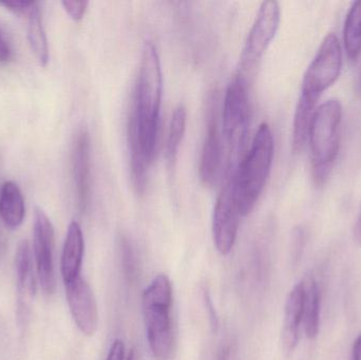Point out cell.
Wrapping results in <instances>:
<instances>
[{
    "instance_id": "obj_21",
    "label": "cell",
    "mask_w": 361,
    "mask_h": 360,
    "mask_svg": "<svg viewBox=\"0 0 361 360\" xmlns=\"http://www.w3.org/2000/svg\"><path fill=\"white\" fill-rule=\"evenodd\" d=\"M186 109L183 106H178L173 111V116H171L169 137H167L166 156L171 166H173L177 161L180 142H182L185 129H186Z\"/></svg>"
},
{
    "instance_id": "obj_2",
    "label": "cell",
    "mask_w": 361,
    "mask_h": 360,
    "mask_svg": "<svg viewBox=\"0 0 361 360\" xmlns=\"http://www.w3.org/2000/svg\"><path fill=\"white\" fill-rule=\"evenodd\" d=\"M275 142L269 125L261 124L252 147L235 171V190L242 217L247 216L258 202L271 173Z\"/></svg>"
},
{
    "instance_id": "obj_7",
    "label": "cell",
    "mask_w": 361,
    "mask_h": 360,
    "mask_svg": "<svg viewBox=\"0 0 361 360\" xmlns=\"http://www.w3.org/2000/svg\"><path fill=\"white\" fill-rule=\"evenodd\" d=\"M280 19L281 11L277 1L269 0L261 4L240 57L238 74L248 80V75L258 66L271 40L275 38L279 29Z\"/></svg>"
},
{
    "instance_id": "obj_16",
    "label": "cell",
    "mask_w": 361,
    "mask_h": 360,
    "mask_svg": "<svg viewBox=\"0 0 361 360\" xmlns=\"http://www.w3.org/2000/svg\"><path fill=\"white\" fill-rule=\"evenodd\" d=\"M25 216V199L15 182L6 181L0 187V217L6 228L17 230Z\"/></svg>"
},
{
    "instance_id": "obj_1",
    "label": "cell",
    "mask_w": 361,
    "mask_h": 360,
    "mask_svg": "<svg viewBox=\"0 0 361 360\" xmlns=\"http://www.w3.org/2000/svg\"><path fill=\"white\" fill-rule=\"evenodd\" d=\"M162 88L160 57L154 44L147 40L142 51L139 77L128 124L131 177L137 194L145 192L148 168L156 154Z\"/></svg>"
},
{
    "instance_id": "obj_8",
    "label": "cell",
    "mask_w": 361,
    "mask_h": 360,
    "mask_svg": "<svg viewBox=\"0 0 361 360\" xmlns=\"http://www.w3.org/2000/svg\"><path fill=\"white\" fill-rule=\"evenodd\" d=\"M237 167L226 170L224 186L214 205L212 236L216 251L221 255H227L233 249L242 217L235 190V171Z\"/></svg>"
},
{
    "instance_id": "obj_27",
    "label": "cell",
    "mask_w": 361,
    "mask_h": 360,
    "mask_svg": "<svg viewBox=\"0 0 361 360\" xmlns=\"http://www.w3.org/2000/svg\"><path fill=\"white\" fill-rule=\"evenodd\" d=\"M12 57V49L0 27V63H6Z\"/></svg>"
},
{
    "instance_id": "obj_25",
    "label": "cell",
    "mask_w": 361,
    "mask_h": 360,
    "mask_svg": "<svg viewBox=\"0 0 361 360\" xmlns=\"http://www.w3.org/2000/svg\"><path fill=\"white\" fill-rule=\"evenodd\" d=\"M204 306H205L206 311H207L208 318H209V325L212 328V331L216 333L219 329V317L216 314V309H214V302H212V297H210L208 292L204 291L203 293Z\"/></svg>"
},
{
    "instance_id": "obj_17",
    "label": "cell",
    "mask_w": 361,
    "mask_h": 360,
    "mask_svg": "<svg viewBox=\"0 0 361 360\" xmlns=\"http://www.w3.org/2000/svg\"><path fill=\"white\" fill-rule=\"evenodd\" d=\"M303 318L302 325L305 335L309 340H315L319 333L320 297L317 283L313 277L302 281Z\"/></svg>"
},
{
    "instance_id": "obj_33",
    "label": "cell",
    "mask_w": 361,
    "mask_h": 360,
    "mask_svg": "<svg viewBox=\"0 0 361 360\" xmlns=\"http://www.w3.org/2000/svg\"><path fill=\"white\" fill-rule=\"evenodd\" d=\"M360 93H361V72H360Z\"/></svg>"
},
{
    "instance_id": "obj_3",
    "label": "cell",
    "mask_w": 361,
    "mask_h": 360,
    "mask_svg": "<svg viewBox=\"0 0 361 360\" xmlns=\"http://www.w3.org/2000/svg\"><path fill=\"white\" fill-rule=\"evenodd\" d=\"M343 106L337 99L324 101L316 109L310 128L312 178L322 186L332 173L341 146Z\"/></svg>"
},
{
    "instance_id": "obj_6",
    "label": "cell",
    "mask_w": 361,
    "mask_h": 360,
    "mask_svg": "<svg viewBox=\"0 0 361 360\" xmlns=\"http://www.w3.org/2000/svg\"><path fill=\"white\" fill-rule=\"evenodd\" d=\"M343 68V48L338 37L329 33L303 76L300 95L318 101L324 91L335 84Z\"/></svg>"
},
{
    "instance_id": "obj_30",
    "label": "cell",
    "mask_w": 361,
    "mask_h": 360,
    "mask_svg": "<svg viewBox=\"0 0 361 360\" xmlns=\"http://www.w3.org/2000/svg\"><path fill=\"white\" fill-rule=\"evenodd\" d=\"M352 360H361V335L358 336L354 342Z\"/></svg>"
},
{
    "instance_id": "obj_26",
    "label": "cell",
    "mask_w": 361,
    "mask_h": 360,
    "mask_svg": "<svg viewBox=\"0 0 361 360\" xmlns=\"http://www.w3.org/2000/svg\"><path fill=\"white\" fill-rule=\"evenodd\" d=\"M303 244H305V234L300 228L295 230L294 241H293V259H300L301 254H302Z\"/></svg>"
},
{
    "instance_id": "obj_32",
    "label": "cell",
    "mask_w": 361,
    "mask_h": 360,
    "mask_svg": "<svg viewBox=\"0 0 361 360\" xmlns=\"http://www.w3.org/2000/svg\"><path fill=\"white\" fill-rule=\"evenodd\" d=\"M126 360H137V354H135V350H131Z\"/></svg>"
},
{
    "instance_id": "obj_4",
    "label": "cell",
    "mask_w": 361,
    "mask_h": 360,
    "mask_svg": "<svg viewBox=\"0 0 361 360\" xmlns=\"http://www.w3.org/2000/svg\"><path fill=\"white\" fill-rule=\"evenodd\" d=\"M173 287L166 275H159L143 294L146 333L152 355L157 360H169L173 352Z\"/></svg>"
},
{
    "instance_id": "obj_24",
    "label": "cell",
    "mask_w": 361,
    "mask_h": 360,
    "mask_svg": "<svg viewBox=\"0 0 361 360\" xmlns=\"http://www.w3.org/2000/svg\"><path fill=\"white\" fill-rule=\"evenodd\" d=\"M35 1H6L0 2V6H4L6 10L11 11L18 16H27L31 8H33Z\"/></svg>"
},
{
    "instance_id": "obj_18",
    "label": "cell",
    "mask_w": 361,
    "mask_h": 360,
    "mask_svg": "<svg viewBox=\"0 0 361 360\" xmlns=\"http://www.w3.org/2000/svg\"><path fill=\"white\" fill-rule=\"evenodd\" d=\"M27 40H29L30 46H31L38 63L46 67L48 65L50 55H49L48 38H47L46 31H44L42 15L38 2L35 1L33 8L27 15Z\"/></svg>"
},
{
    "instance_id": "obj_10",
    "label": "cell",
    "mask_w": 361,
    "mask_h": 360,
    "mask_svg": "<svg viewBox=\"0 0 361 360\" xmlns=\"http://www.w3.org/2000/svg\"><path fill=\"white\" fill-rule=\"evenodd\" d=\"M65 287L70 312L78 329L84 335H94L99 325V311L90 285L80 276L66 283Z\"/></svg>"
},
{
    "instance_id": "obj_13",
    "label": "cell",
    "mask_w": 361,
    "mask_h": 360,
    "mask_svg": "<svg viewBox=\"0 0 361 360\" xmlns=\"http://www.w3.org/2000/svg\"><path fill=\"white\" fill-rule=\"evenodd\" d=\"M17 296L20 312L25 313L35 296L36 283L34 275L33 255L29 241L23 240L15 255Z\"/></svg>"
},
{
    "instance_id": "obj_19",
    "label": "cell",
    "mask_w": 361,
    "mask_h": 360,
    "mask_svg": "<svg viewBox=\"0 0 361 360\" xmlns=\"http://www.w3.org/2000/svg\"><path fill=\"white\" fill-rule=\"evenodd\" d=\"M317 101L300 95L293 123V150L299 154L309 139L310 128L316 111Z\"/></svg>"
},
{
    "instance_id": "obj_14",
    "label": "cell",
    "mask_w": 361,
    "mask_h": 360,
    "mask_svg": "<svg viewBox=\"0 0 361 360\" xmlns=\"http://www.w3.org/2000/svg\"><path fill=\"white\" fill-rule=\"evenodd\" d=\"M85 240L82 228L72 221L68 228L61 259V273L63 283H69L80 276L84 259Z\"/></svg>"
},
{
    "instance_id": "obj_28",
    "label": "cell",
    "mask_w": 361,
    "mask_h": 360,
    "mask_svg": "<svg viewBox=\"0 0 361 360\" xmlns=\"http://www.w3.org/2000/svg\"><path fill=\"white\" fill-rule=\"evenodd\" d=\"M125 346L122 340H116L110 348L106 360H124Z\"/></svg>"
},
{
    "instance_id": "obj_23",
    "label": "cell",
    "mask_w": 361,
    "mask_h": 360,
    "mask_svg": "<svg viewBox=\"0 0 361 360\" xmlns=\"http://www.w3.org/2000/svg\"><path fill=\"white\" fill-rule=\"evenodd\" d=\"M63 8L73 20L78 21L82 19L88 8V1H73V0H63L61 1Z\"/></svg>"
},
{
    "instance_id": "obj_11",
    "label": "cell",
    "mask_w": 361,
    "mask_h": 360,
    "mask_svg": "<svg viewBox=\"0 0 361 360\" xmlns=\"http://www.w3.org/2000/svg\"><path fill=\"white\" fill-rule=\"evenodd\" d=\"M222 131L219 130L216 97L208 104L207 129L200 162V178L205 185L212 186L218 181L223 162Z\"/></svg>"
},
{
    "instance_id": "obj_29",
    "label": "cell",
    "mask_w": 361,
    "mask_h": 360,
    "mask_svg": "<svg viewBox=\"0 0 361 360\" xmlns=\"http://www.w3.org/2000/svg\"><path fill=\"white\" fill-rule=\"evenodd\" d=\"M353 237L355 242L361 247V204L360 213H358L357 219H356L355 225L353 228Z\"/></svg>"
},
{
    "instance_id": "obj_9",
    "label": "cell",
    "mask_w": 361,
    "mask_h": 360,
    "mask_svg": "<svg viewBox=\"0 0 361 360\" xmlns=\"http://www.w3.org/2000/svg\"><path fill=\"white\" fill-rule=\"evenodd\" d=\"M33 253L36 271L42 290L55 291L54 228L42 207H35L33 224Z\"/></svg>"
},
{
    "instance_id": "obj_5",
    "label": "cell",
    "mask_w": 361,
    "mask_h": 360,
    "mask_svg": "<svg viewBox=\"0 0 361 360\" xmlns=\"http://www.w3.org/2000/svg\"><path fill=\"white\" fill-rule=\"evenodd\" d=\"M248 120V80L237 73L227 87L222 109V137L228 146V165L241 161L240 151L247 135Z\"/></svg>"
},
{
    "instance_id": "obj_15",
    "label": "cell",
    "mask_w": 361,
    "mask_h": 360,
    "mask_svg": "<svg viewBox=\"0 0 361 360\" xmlns=\"http://www.w3.org/2000/svg\"><path fill=\"white\" fill-rule=\"evenodd\" d=\"M302 318L303 285L302 283H300L295 285L288 294L284 309L282 344L286 352H293L298 345Z\"/></svg>"
},
{
    "instance_id": "obj_12",
    "label": "cell",
    "mask_w": 361,
    "mask_h": 360,
    "mask_svg": "<svg viewBox=\"0 0 361 360\" xmlns=\"http://www.w3.org/2000/svg\"><path fill=\"white\" fill-rule=\"evenodd\" d=\"M72 173L75 186L76 199L80 211H86L90 202L91 145L86 129H80L74 137L72 146Z\"/></svg>"
},
{
    "instance_id": "obj_31",
    "label": "cell",
    "mask_w": 361,
    "mask_h": 360,
    "mask_svg": "<svg viewBox=\"0 0 361 360\" xmlns=\"http://www.w3.org/2000/svg\"><path fill=\"white\" fill-rule=\"evenodd\" d=\"M229 352H231V350H229L228 346L223 347V348L221 349L220 352H219L216 360H228Z\"/></svg>"
},
{
    "instance_id": "obj_20",
    "label": "cell",
    "mask_w": 361,
    "mask_h": 360,
    "mask_svg": "<svg viewBox=\"0 0 361 360\" xmlns=\"http://www.w3.org/2000/svg\"><path fill=\"white\" fill-rule=\"evenodd\" d=\"M343 46L351 61H356L361 55V0L353 2L343 27Z\"/></svg>"
},
{
    "instance_id": "obj_22",
    "label": "cell",
    "mask_w": 361,
    "mask_h": 360,
    "mask_svg": "<svg viewBox=\"0 0 361 360\" xmlns=\"http://www.w3.org/2000/svg\"><path fill=\"white\" fill-rule=\"evenodd\" d=\"M121 249H122V262L123 268H124L125 275H126L128 280L133 281L135 278V255H133V249H131L130 243L126 238H123L121 241Z\"/></svg>"
}]
</instances>
